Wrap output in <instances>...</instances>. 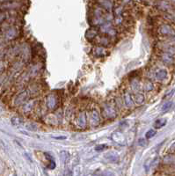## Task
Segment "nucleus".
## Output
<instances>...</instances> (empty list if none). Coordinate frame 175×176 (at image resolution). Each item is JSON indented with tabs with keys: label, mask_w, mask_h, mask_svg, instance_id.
<instances>
[{
	"label": "nucleus",
	"mask_w": 175,
	"mask_h": 176,
	"mask_svg": "<svg viewBox=\"0 0 175 176\" xmlns=\"http://www.w3.org/2000/svg\"><path fill=\"white\" fill-rule=\"evenodd\" d=\"M161 58L163 60V62H164L165 63H166V64H171V63H173V62H174V57H173L172 55L169 54V53L164 54V55L162 56Z\"/></svg>",
	"instance_id": "5"
},
{
	"label": "nucleus",
	"mask_w": 175,
	"mask_h": 176,
	"mask_svg": "<svg viewBox=\"0 0 175 176\" xmlns=\"http://www.w3.org/2000/svg\"><path fill=\"white\" fill-rule=\"evenodd\" d=\"M104 148H106V145L101 144V145H97L95 147V150L96 151H102V150H104Z\"/></svg>",
	"instance_id": "11"
},
{
	"label": "nucleus",
	"mask_w": 175,
	"mask_h": 176,
	"mask_svg": "<svg viewBox=\"0 0 175 176\" xmlns=\"http://www.w3.org/2000/svg\"><path fill=\"white\" fill-rule=\"evenodd\" d=\"M167 77V71L166 70H159L156 72V78L159 80H164Z\"/></svg>",
	"instance_id": "4"
},
{
	"label": "nucleus",
	"mask_w": 175,
	"mask_h": 176,
	"mask_svg": "<svg viewBox=\"0 0 175 176\" xmlns=\"http://www.w3.org/2000/svg\"><path fill=\"white\" fill-rule=\"evenodd\" d=\"M5 19V16L4 14H0V22H2Z\"/></svg>",
	"instance_id": "13"
},
{
	"label": "nucleus",
	"mask_w": 175,
	"mask_h": 176,
	"mask_svg": "<svg viewBox=\"0 0 175 176\" xmlns=\"http://www.w3.org/2000/svg\"><path fill=\"white\" fill-rule=\"evenodd\" d=\"M11 123H12L14 126L19 127V126H20V125L23 123V121H22V120H21L20 118L13 117L12 119H11Z\"/></svg>",
	"instance_id": "7"
},
{
	"label": "nucleus",
	"mask_w": 175,
	"mask_h": 176,
	"mask_svg": "<svg viewBox=\"0 0 175 176\" xmlns=\"http://www.w3.org/2000/svg\"><path fill=\"white\" fill-rule=\"evenodd\" d=\"M172 105H173V103H172L171 101H170V102H166V103L162 107V111H163V112H166V111H168V110L171 108Z\"/></svg>",
	"instance_id": "10"
},
{
	"label": "nucleus",
	"mask_w": 175,
	"mask_h": 176,
	"mask_svg": "<svg viewBox=\"0 0 175 176\" xmlns=\"http://www.w3.org/2000/svg\"><path fill=\"white\" fill-rule=\"evenodd\" d=\"M144 141H145L144 139H140L139 142H138V144H139V145H142V146H144V145L146 144V143H144Z\"/></svg>",
	"instance_id": "12"
},
{
	"label": "nucleus",
	"mask_w": 175,
	"mask_h": 176,
	"mask_svg": "<svg viewBox=\"0 0 175 176\" xmlns=\"http://www.w3.org/2000/svg\"><path fill=\"white\" fill-rule=\"evenodd\" d=\"M4 1H8V0H0V2H4Z\"/></svg>",
	"instance_id": "15"
},
{
	"label": "nucleus",
	"mask_w": 175,
	"mask_h": 176,
	"mask_svg": "<svg viewBox=\"0 0 175 176\" xmlns=\"http://www.w3.org/2000/svg\"><path fill=\"white\" fill-rule=\"evenodd\" d=\"M3 68H4V65H3V63H2V62H0V71L3 70Z\"/></svg>",
	"instance_id": "14"
},
{
	"label": "nucleus",
	"mask_w": 175,
	"mask_h": 176,
	"mask_svg": "<svg viewBox=\"0 0 175 176\" xmlns=\"http://www.w3.org/2000/svg\"><path fill=\"white\" fill-rule=\"evenodd\" d=\"M155 135H156V131H155L154 129H150L149 131L146 132L145 137H146L147 139H150V138H151V137H153Z\"/></svg>",
	"instance_id": "8"
},
{
	"label": "nucleus",
	"mask_w": 175,
	"mask_h": 176,
	"mask_svg": "<svg viewBox=\"0 0 175 176\" xmlns=\"http://www.w3.org/2000/svg\"><path fill=\"white\" fill-rule=\"evenodd\" d=\"M159 33L164 35V36H167V37H175V31L174 28L169 26V25H162L159 27Z\"/></svg>",
	"instance_id": "1"
},
{
	"label": "nucleus",
	"mask_w": 175,
	"mask_h": 176,
	"mask_svg": "<svg viewBox=\"0 0 175 176\" xmlns=\"http://www.w3.org/2000/svg\"><path fill=\"white\" fill-rule=\"evenodd\" d=\"M47 105L49 108H54L57 105V98L54 96V94H49L47 99Z\"/></svg>",
	"instance_id": "2"
},
{
	"label": "nucleus",
	"mask_w": 175,
	"mask_h": 176,
	"mask_svg": "<svg viewBox=\"0 0 175 176\" xmlns=\"http://www.w3.org/2000/svg\"><path fill=\"white\" fill-rule=\"evenodd\" d=\"M166 124V119H159L155 121L154 123V127L156 129H161L162 127H164Z\"/></svg>",
	"instance_id": "6"
},
{
	"label": "nucleus",
	"mask_w": 175,
	"mask_h": 176,
	"mask_svg": "<svg viewBox=\"0 0 175 176\" xmlns=\"http://www.w3.org/2000/svg\"><path fill=\"white\" fill-rule=\"evenodd\" d=\"M27 93H28L27 92H23L22 93H20V94L17 97V99L15 100V104H16V105H19V104L25 102L26 100L27 99Z\"/></svg>",
	"instance_id": "3"
},
{
	"label": "nucleus",
	"mask_w": 175,
	"mask_h": 176,
	"mask_svg": "<svg viewBox=\"0 0 175 176\" xmlns=\"http://www.w3.org/2000/svg\"><path fill=\"white\" fill-rule=\"evenodd\" d=\"M164 161L166 162V163H167V164H169V163H174L175 162V157L174 156H166L165 159H164Z\"/></svg>",
	"instance_id": "9"
}]
</instances>
